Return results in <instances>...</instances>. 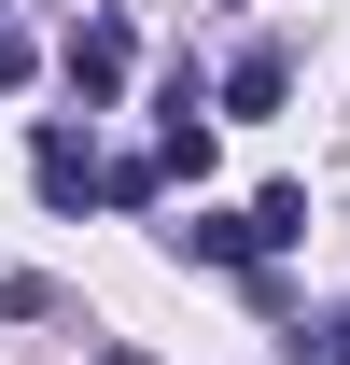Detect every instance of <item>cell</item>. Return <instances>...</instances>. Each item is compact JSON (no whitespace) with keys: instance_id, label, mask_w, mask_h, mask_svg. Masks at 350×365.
<instances>
[{"instance_id":"5","label":"cell","mask_w":350,"mask_h":365,"mask_svg":"<svg viewBox=\"0 0 350 365\" xmlns=\"http://www.w3.org/2000/svg\"><path fill=\"white\" fill-rule=\"evenodd\" d=\"M169 197V155H112V211H154Z\"/></svg>"},{"instance_id":"7","label":"cell","mask_w":350,"mask_h":365,"mask_svg":"<svg viewBox=\"0 0 350 365\" xmlns=\"http://www.w3.org/2000/svg\"><path fill=\"white\" fill-rule=\"evenodd\" d=\"M280 351H295V365H350V309H322V323H295Z\"/></svg>"},{"instance_id":"2","label":"cell","mask_w":350,"mask_h":365,"mask_svg":"<svg viewBox=\"0 0 350 365\" xmlns=\"http://www.w3.org/2000/svg\"><path fill=\"white\" fill-rule=\"evenodd\" d=\"M28 182H43L56 211H85V197H112V155H98V127L43 113V140H28Z\"/></svg>"},{"instance_id":"3","label":"cell","mask_w":350,"mask_h":365,"mask_svg":"<svg viewBox=\"0 0 350 365\" xmlns=\"http://www.w3.org/2000/svg\"><path fill=\"white\" fill-rule=\"evenodd\" d=\"M169 253H182V267H238V281H253V267H280V253H266V211H182V225H169Z\"/></svg>"},{"instance_id":"4","label":"cell","mask_w":350,"mask_h":365,"mask_svg":"<svg viewBox=\"0 0 350 365\" xmlns=\"http://www.w3.org/2000/svg\"><path fill=\"white\" fill-rule=\"evenodd\" d=\"M295 98V56L280 43H238V71H224V113H280Z\"/></svg>"},{"instance_id":"9","label":"cell","mask_w":350,"mask_h":365,"mask_svg":"<svg viewBox=\"0 0 350 365\" xmlns=\"http://www.w3.org/2000/svg\"><path fill=\"white\" fill-rule=\"evenodd\" d=\"M98 365H140V351H98Z\"/></svg>"},{"instance_id":"8","label":"cell","mask_w":350,"mask_h":365,"mask_svg":"<svg viewBox=\"0 0 350 365\" xmlns=\"http://www.w3.org/2000/svg\"><path fill=\"white\" fill-rule=\"evenodd\" d=\"M28 71H43V43H28V29H14V14H0V98L28 85Z\"/></svg>"},{"instance_id":"1","label":"cell","mask_w":350,"mask_h":365,"mask_svg":"<svg viewBox=\"0 0 350 365\" xmlns=\"http://www.w3.org/2000/svg\"><path fill=\"white\" fill-rule=\"evenodd\" d=\"M56 71H70V98H85V113H112V98H127V71H140V29H127V14H70Z\"/></svg>"},{"instance_id":"6","label":"cell","mask_w":350,"mask_h":365,"mask_svg":"<svg viewBox=\"0 0 350 365\" xmlns=\"http://www.w3.org/2000/svg\"><path fill=\"white\" fill-rule=\"evenodd\" d=\"M253 211H266V253H295V239H308V182H266Z\"/></svg>"}]
</instances>
